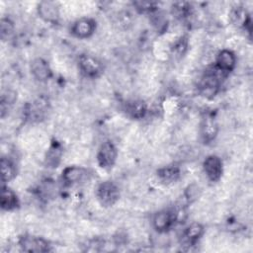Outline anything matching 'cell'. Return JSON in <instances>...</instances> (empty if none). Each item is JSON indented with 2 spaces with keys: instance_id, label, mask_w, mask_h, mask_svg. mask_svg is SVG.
Returning a JSON list of instances; mask_svg holds the SVG:
<instances>
[{
  "instance_id": "6da1fadb",
  "label": "cell",
  "mask_w": 253,
  "mask_h": 253,
  "mask_svg": "<svg viewBox=\"0 0 253 253\" xmlns=\"http://www.w3.org/2000/svg\"><path fill=\"white\" fill-rule=\"evenodd\" d=\"M225 76L222 75L215 67L214 65L209 67L199 84V91L200 94L208 99L213 98L217 92L219 91L221 79L224 78Z\"/></svg>"
},
{
  "instance_id": "ffe728a7",
  "label": "cell",
  "mask_w": 253,
  "mask_h": 253,
  "mask_svg": "<svg viewBox=\"0 0 253 253\" xmlns=\"http://www.w3.org/2000/svg\"><path fill=\"white\" fill-rule=\"evenodd\" d=\"M192 11V5L189 2H174L171 5V14L178 20L187 19Z\"/></svg>"
},
{
  "instance_id": "8992f818",
  "label": "cell",
  "mask_w": 253,
  "mask_h": 253,
  "mask_svg": "<svg viewBox=\"0 0 253 253\" xmlns=\"http://www.w3.org/2000/svg\"><path fill=\"white\" fill-rule=\"evenodd\" d=\"M175 223H176V218H175L173 209L162 210L156 212L152 218V226L159 233H164L169 231Z\"/></svg>"
},
{
  "instance_id": "ba28073f",
  "label": "cell",
  "mask_w": 253,
  "mask_h": 253,
  "mask_svg": "<svg viewBox=\"0 0 253 253\" xmlns=\"http://www.w3.org/2000/svg\"><path fill=\"white\" fill-rule=\"evenodd\" d=\"M97 23L94 19L84 17L76 20L70 29L71 34L77 39H88L96 31Z\"/></svg>"
},
{
  "instance_id": "7a4b0ae2",
  "label": "cell",
  "mask_w": 253,
  "mask_h": 253,
  "mask_svg": "<svg viewBox=\"0 0 253 253\" xmlns=\"http://www.w3.org/2000/svg\"><path fill=\"white\" fill-rule=\"evenodd\" d=\"M96 197L102 207H113L120 199V190L112 181H104L96 190Z\"/></svg>"
},
{
  "instance_id": "603a6c76",
  "label": "cell",
  "mask_w": 253,
  "mask_h": 253,
  "mask_svg": "<svg viewBox=\"0 0 253 253\" xmlns=\"http://www.w3.org/2000/svg\"><path fill=\"white\" fill-rule=\"evenodd\" d=\"M132 6L138 13L142 14H149L156 12L158 10V3L157 2H149V1H133Z\"/></svg>"
},
{
  "instance_id": "5bb4252c",
  "label": "cell",
  "mask_w": 253,
  "mask_h": 253,
  "mask_svg": "<svg viewBox=\"0 0 253 253\" xmlns=\"http://www.w3.org/2000/svg\"><path fill=\"white\" fill-rule=\"evenodd\" d=\"M205 232L204 226L199 222H192L190 225H188L183 234H182V243L186 247H192L196 245V243L199 241V239L203 236Z\"/></svg>"
},
{
  "instance_id": "52a82bcc",
  "label": "cell",
  "mask_w": 253,
  "mask_h": 253,
  "mask_svg": "<svg viewBox=\"0 0 253 253\" xmlns=\"http://www.w3.org/2000/svg\"><path fill=\"white\" fill-rule=\"evenodd\" d=\"M203 169L211 182H217L220 180L223 173V164L217 155H209L203 162Z\"/></svg>"
},
{
  "instance_id": "cb8c5ba5",
  "label": "cell",
  "mask_w": 253,
  "mask_h": 253,
  "mask_svg": "<svg viewBox=\"0 0 253 253\" xmlns=\"http://www.w3.org/2000/svg\"><path fill=\"white\" fill-rule=\"evenodd\" d=\"M14 32V23L9 18H2L0 22V36L2 41L8 40Z\"/></svg>"
},
{
  "instance_id": "9a60e30c",
  "label": "cell",
  "mask_w": 253,
  "mask_h": 253,
  "mask_svg": "<svg viewBox=\"0 0 253 253\" xmlns=\"http://www.w3.org/2000/svg\"><path fill=\"white\" fill-rule=\"evenodd\" d=\"M126 116L132 120H141L146 116L147 105L144 101L139 99H132L126 101L124 108Z\"/></svg>"
},
{
  "instance_id": "277c9868",
  "label": "cell",
  "mask_w": 253,
  "mask_h": 253,
  "mask_svg": "<svg viewBox=\"0 0 253 253\" xmlns=\"http://www.w3.org/2000/svg\"><path fill=\"white\" fill-rule=\"evenodd\" d=\"M117 157L118 150L116 145L111 140L102 142L97 152L98 165L105 170H110L115 165Z\"/></svg>"
},
{
  "instance_id": "484cf974",
  "label": "cell",
  "mask_w": 253,
  "mask_h": 253,
  "mask_svg": "<svg viewBox=\"0 0 253 253\" xmlns=\"http://www.w3.org/2000/svg\"><path fill=\"white\" fill-rule=\"evenodd\" d=\"M131 14L127 11H122L118 14V20L117 23L120 27L127 28L129 25H131Z\"/></svg>"
},
{
  "instance_id": "7402d4cb",
  "label": "cell",
  "mask_w": 253,
  "mask_h": 253,
  "mask_svg": "<svg viewBox=\"0 0 253 253\" xmlns=\"http://www.w3.org/2000/svg\"><path fill=\"white\" fill-rule=\"evenodd\" d=\"M16 99H17V94L15 91L7 90L6 92L2 93L1 102H0V111H1L2 118H4L5 112H7L9 107L15 103Z\"/></svg>"
},
{
  "instance_id": "9c48e42d",
  "label": "cell",
  "mask_w": 253,
  "mask_h": 253,
  "mask_svg": "<svg viewBox=\"0 0 253 253\" xmlns=\"http://www.w3.org/2000/svg\"><path fill=\"white\" fill-rule=\"evenodd\" d=\"M213 65L222 75L226 77L235 68L236 55L229 49H222L217 53Z\"/></svg>"
},
{
  "instance_id": "3957f363",
  "label": "cell",
  "mask_w": 253,
  "mask_h": 253,
  "mask_svg": "<svg viewBox=\"0 0 253 253\" xmlns=\"http://www.w3.org/2000/svg\"><path fill=\"white\" fill-rule=\"evenodd\" d=\"M77 63L80 72L87 78H97L104 70L102 61L96 56L88 53L80 54Z\"/></svg>"
},
{
  "instance_id": "7c38bea8",
  "label": "cell",
  "mask_w": 253,
  "mask_h": 253,
  "mask_svg": "<svg viewBox=\"0 0 253 253\" xmlns=\"http://www.w3.org/2000/svg\"><path fill=\"white\" fill-rule=\"evenodd\" d=\"M39 16L47 23L56 24L59 20V9L57 3L53 1H42L38 4Z\"/></svg>"
},
{
  "instance_id": "2e32d148",
  "label": "cell",
  "mask_w": 253,
  "mask_h": 253,
  "mask_svg": "<svg viewBox=\"0 0 253 253\" xmlns=\"http://www.w3.org/2000/svg\"><path fill=\"white\" fill-rule=\"evenodd\" d=\"M87 175V170L80 166H67L62 171V180L65 185L71 186L80 183Z\"/></svg>"
},
{
  "instance_id": "30bf717a",
  "label": "cell",
  "mask_w": 253,
  "mask_h": 253,
  "mask_svg": "<svg viewBox=\"0 0 253 253\" xmlns=\"http://www.w3.org/2000/svg\"><path fill=\"white\" fill-rule=\"evenodd\" d=\"M229 20L234 27L247 30L250 33L251 18L244 6L242 5L234 6L229 12Z\"/></svg>"
},
{
  "instance_id": "ac0fdd59",
  "label": "cell",
  "mask_w": 253,
  "mask_h": 253,
  "mask_svg": "<svg viewBox=\"0 0 253 253\" xmlns=\"http://www.w3.org/2000/svg\"><path fill=\"white\" fill-rule=\"evenodd\" d=\"M157 177L163 184H172L179 180L181 176V170L177 165L171 164L161 167L157 170Z\"/></svg>"
},
{
  "instance_id": "d6986e66",
  "label": "cell",
  "mask_w": 253,
  "mask_h": 253,
  "mask_svg": "<svg viewBox=\"0 0 253 253\" xmlns=\"http://www.w3.org/2000/svg\"><path fill=\"white\" fill-rule=\"evenodd\" d=\"M17 175V167L13 160L8 157L1 158V180L3 184L11 182Z\"/></svg>"
},
{
  "instance_id": "e0dca14e",
  "label": "cell",
  "mask_w": 253,
  "mask_h": 253,
  "mask_svg": "<svg viewBox=\"0 0 253 253\" xmlns=\"http://www.w3.org/2000/svg\"><path fill=\"white\" fill-rule=\"evenodd\" d=\"M0 206L3 211H14L20 207V201L17 194L7 186H2Z\"/></svg>"
},
{
  "instance_id": "8fae6325",
  "label": "cell",
  "mask_w": 253,
  "mask_h": 253,
  "mask_svg": "<svg viewBox=\"0 0 253 253\" xmlns=\"http://www.w3.org/2000/svg\"><path fill=\"white\" fill-rule=\"evenodd\" d=\"M218 132V126L215 120L210 116L206 115L200 124V135L204 143L208 144L214 140Z\"/></svg>"
},
{
  "instance_id": "d4e9b609",
  "label": "cell",
  "mask_w": 253,
  "mask_h": 253,
  "mask_svg": "<svg viewBox=\"0 0 253 253\" xmlns=\"http://www.w3.org/2000/svg\"><path fill=\"white\" fill-rule=\"evenodd\" d=\"M187 46H188V41H187V39H186L185 37H183V38L179 39V40L175 42V44L173 45L172 50H173V52H174L176 55L181 56V55H183V54L185 53V51H186V49H187Z\"/></svg>"
},
{
  "instance_id": "44dd1931",
  "label": "cell",
  "mask_w": 253,
  "mask_h": 253,
  "mask_svg": "<svg viewBox=\"0 0 253 253\" xmlns=\"http://www.w3.org/2000/svg\"><path fill=\"white\" fill-rule=\"evenodd\" d=\"M62 154V150L61 147L59 146V144L57 143H53L50 148L48 149L46 156H45V163L48 167H57L59 161H60V157Z\"/></svg>"
},
{
  "instance_id": "4fadbf2b",
  "label": "cell",
  "mask_w": 253,
  "mask_h": 253,
  "mask_svg": "<svg viewBox=\"0 0 253 253\" xmlns=\"http://www.w3.org/2000/svg\"><path fill=\"white\" fill-rule=\"evenodd\" d=\"M30 69L34 78L41 82H45L52 76V71L48 62L42 57L35 58L31 62Z\"/></svg>"
},
{
  "instance_id": "5b68a950",
  "label": "cell",
  "mask_w": 253,
  "mask_h": 253,
  "mask_svg": "<svg viewBox=\"0 0 253 253\" xmlns=\"http://www.w3.org/2000/svg\"><path fill=\"white\" fill-rule=\"evenodd\" d=\"M18 244L22 251L25 252H48L50 251V244L49 242L39 236L34 235H22L19 240Z\"/></svg>"
}]
</instances>
